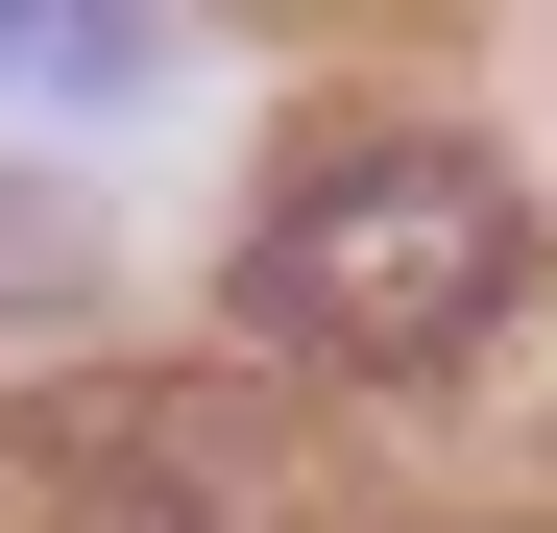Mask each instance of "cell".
Listing matches in <instances>:
<instances>
[{
  "instance_id": "1",
  "label": "cell",
  "mask_w": 557,
  "mask_h": 533,
  "mask_svg": "<svg viewBox=\"0 0 557 533\" xmlns=\"http://www.w3.org/2000/svg\"><path fill=\"white\" fill-rule=\"evenodd\" d=\"M533 292V195L485 146H315L292 170V219L243 243V315L267 339H315V364L363 388H436V364H485Z\"/></svg>"
},
{
  "instance_id": "2",
  "label": "cell",
  "mask_w": 557,
  "mask_h": 533,
  "mask_svg": "<svg viewBox=\"0 0 557 533\" xmlns=\"http://www.w3.org/2000/svg\"><path fill=\"white\" fill-rule=\"evenodd\" d=\"M49 461L98 485L122 533H219V509H243V461H219V412H195V388H73V412H49Z\"/></svg>"
},
{
  "instance_id": "3",
  "label": "cell",
  "mask_w": 557,
  "mask_h": 533,
  "mask_svg": "<svg viewBox=\"0 0 557 533\" xmlns=\"http://www.w3.org/2000/svg\"><path fill=\"white\" fill-rule=\"evenodd\" d=\"M73 266H98V243H73V195H49V170H25V195H0V315H49Z\"/></svg>"
}]
</instances>
